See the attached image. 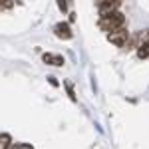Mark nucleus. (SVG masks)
I'll return each mask as SVG.
<instances>
[{"label":"nucleus","instance_id":"1","mask_svg":"<svg viewBox=\"0 0 149 149\" xmlns=\"http://www.w3.org/2000/svg\"><path fill=\"white\" fill-rule=\"evenodd\" d=\"M123 24H125V16L121 12H111V14L100 18V28L103 32H113L117 28H121Z\"/></svg>","mask_w":149,"mask_h":149},{"label":"nucleus","instance_id":"2","mask_svg":"<svg viewBox=\"0 0 149 149\" xmlns=\"http://www.w3.org/2000/svg\"><path fill=\"white\" fill-rule=\"evenodd\" d=\"M107 40H109L111 44H115L117 48H123L127 44V40H129V32L121 26V28H117L113 32H107Z\"/></svg>","mask_w":149,"mask_h":149},{"label":"nucleus","instance_id":"3","mask_svg":"<svg viewBox=\"0 0 149 149\" xmlns=\"http://www.w3.org/2000/svg\"><path fill=\"white\" fill-rule=\"evenodd\" d=\"M119 6H121V0H100L97 12H100V16H107L111 12H117Z\"/></svg>","mask_w":149,"mask_h":149},{"label":"nucleus","instance_id":"4","mask_svg":"<svg viewBox=\"0 0 149 149\" xmlns=\"http://www.w3.org/2000/svg\"><path fill=\"white\" fill-rule=\"evenodd\" d=\"M54 34L58 36V38H62V40H70L72 38V28H70V24H66V22H60V24H56L54 26Z\"/></svg>","mask_w":149,"mask_h":149},{"label":"nucleus","instance_id":"5","mask_svg":"<svg viewBox=\"0 0 149 149\" xmlns=\"http://www.w3.org/2000/svg\"><path fill=\"white\" fill-rule=\"evenodd\" d=\"M42 60H44L46 64H50V66H64V64H66L64 58L60 56V54H44Z\"/></svg>","mask_w":149,"mask_h":149},{"label":"nucleus","instance_id":"6","mask_svg":"<svg viewBox=\"0 0 149 149\" xmlns=\"http://www.w3.org/2000/svg\"><path fill=\"white\" fill-rule=\"evenodd\" d=\"M137 58H139V60H145V58H149V42H145V44L137 46Z\"/></svg>","mask_w":149,"mask_h":149},{"label":"nucleus","instance_id":"7","mask_svg":"<svg viewBox=\"0 0 149 149\" xmlns=\"http://www.w3.org/2000/svg\"><path fill=\"white\" fill-rule=\"evenodd\" d=\"M10 143H12V137L8 133H0V149H10Z\"/></svg>","mask_w":149,"mask_h":149},{"label":"nucleus","instance_id":"8","mask_svg":"<svg viewBox=\"0 0 149 149\" xmlns=\"http://www.w3.org/2000/svg\"><path fill=\"white\" fill-rule=\"evenodd\" d=\"M12 4H14L12 0H0V8H2V10H10Z\"/></svg>","mask_w":149,"mask_h":149},{"label":"nucleus","instance_id":"9","mask_svg":"<svg viewBox=\"0 0 149 149\" xmlns=\"http://www.w3.org/2000/svg\"><path fill=\"white\" fill-rule=\"evenodd\" d=\"M12 149H34L32 145H28V143H16Z\"/></svg>","mask_w":149,"mask_h":149},{"label":"nucleus","instance_id":"10","mask_svg":"<svg viewBox=\"0 0 149 149\" xmlns=\"http://www.w3.org/2000/svg\"><path fill=\"white\" fill-rule=\"evenodd\" d=\"M58 6H60V10H62V12H68V4H66V0H58Z\"/></svg>","mask_w":149,"mask_h":149},{"label":"nucleus","instance_id":"11","mask_svg":"<svg viewBox=\"0 0 149 149\" xmlns=\"http://www.w3.org/2000/svg\"><path fill=\"white\" fill-rule=\"evenodd\" d=\"M48 80H50V84H52V86H58V80H56V78H48Z\"/></svg>","mask_w":149,"mask_h":149}]
</instances>
